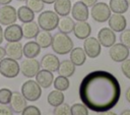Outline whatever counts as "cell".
<instances>
[{"label":"cell","instance_id":"33","mask_svg":"<svg viewBox=\"0 0 130 115\" xmlns=\"http://www.w3.org/2000/svg\"><path fill=\"white\" fill-rule=\"evenodd\" d=\"M54 115H71V106L66 103H62L55 107Z\"/></svg>","mask_w":130,"mask_h":115},{"label":"cell","instance_id":"17","mask_svg":"<svg viewBox=\"0 0 130 115\" xmlns=\"http://www.w3.org/2000/svg\"><path fill=\"white\" fill-rule=\"evenodd\" d=\"M74 36L79 40H84L88 38L91 34V26L86 21H77L74 24L73 28Z\"/></svg>","mask_w":130,"mask_h":115},{"label":"cell","instance_id":"7","mask_svg":"<svg viewBox=\"0 0 130 115\" xmlns=\"http://www.w3.org/2000/svg\"><path fill=\"white\" fill-rule=\"evenodd\" d=\"M20 71L25 77H34L41 69V63L35 58H26L19 64Z\"/></svg>","mask_w":130,"mask_h":115},{"label":"cell","instance_id":"9","mask_svg":"<svg viewBox=\"0 0 130 115\" xmlns=\"http://www.w3.org/2000/svg\"><path fill=\"white\" fill-rule=\"evenodd\" d=\"M109 55L115 62H122L129 57V49L122 43H115L110 47Z\"/></svg>","mask_w":130,"mask_h":115},{"label":"cell","instance_id":"21","mask_svg":"<svg viewBox=\"0 0 130 115\" xmlns=\"http://www.w3.org/2000/svg\"><path fill=\"white\" fill-rule=\"evenodd\" d=\"M71 7L70 0H56L54 2V11L59 16H67L71 12Z\"/></svg>","mask_w":130,"mask_h":115},{"label":"cell","instance_id":"18","mask_svg":"<svg viewBox=\"0 0 130 115\" xmlns=\"http://www.w3.org/2000/svg\"><path fill=\"white\" fill-rule=\"evenodd\" d=\"M59 64H60V61L58 57L54 54H46L41 59V66L43 67V69H46L52 72L58 70Z\"/></svg>","mask_w":130,"mask_h":115},{"label":"cell","instance_id":"37","mask_svg":"<svg viewBox=\"0 0 130 115\" xmlns=\"http://www.w3.org/2000/svg\"><path fill=\"white\" fill-rule=\"evenodd\" d=\"M121 70H122V73L130 79V59H126L124 61L121 62Z\"/></svg>","mask_w":130,"mask_h":115},{"label":"cell","instance_id":"10","mask_svg":"<svg viewBox=\"0 0 130 115\" xmlns=\"http://www.w3.org/2000/svg\"><path fill=\"white\" fill-rule=\"evenodd\" d=\"M17 19V13L16 9L7 4V5H2L0 7V24L3 25H9L12 23H15Z\"/></svg>","mask_w":130,"mask_h":115},{"label":"cell","instance_id":"47","mask_svg":"<svg viewBox=\"0 0 130 115\" xmlns=\"http://www.w3.org/2000/svg\"><path fill=\"white\" fill-rule=\"evenodd\" d=\"M127 2H128V4H129V6H130V0H127Z\"/></svg>","mask_w":130,"mask_h":115},{"label":"cell","instance_id":"14","mask_svg":"<svg viewBox=\"0 0 130 115\" xmlns=\"http://www.w3.org/2000/svg\"><path fill=\"white\" fill-rule=\"evenodd\" d=\"M108 23H109V27L113 30L115 33H121L126 28L127 20L123 14L114 13L111 14L110 18L108 19Z\"/></svg>","mask_w":130,"mask_h":115},{"label":"cell","instance_id":"43","mask_svg":"<svg viewBox=\"0 0 130 115\" xmlns=\"http://www.w3.org/2000/svg\"><path fill=\"white\" fill-rule=\"evenodd\" d=\"M3 39H4V35H3V30L0 25V44L3 42Z\"/></svg>","mask_w":130,"mask_h":115},{"label":"cell","instance_id":"12","mask_svg":"<svg viewBox=\"0 0 130 115\" xmlns=\"http://www.w3.org/2000/svg\"><path fill=\"white\" fill-rule=\"evenodd\" d=\"M71 15L77 21H86L89 16L88 7L81 1H77L71 7Z\"/></svg>","mask_w":130,"mask_h":115},{"label":"cell","instance_id":"22","mask_svg":"<svg viewBox=\"0 0 130 115\" xmlns=\"http://www.w3.org/2000/svg\"><path fill=\"white\" fill-rule=\"evenodd\" d=\"M70 60L75 66H81L86 60V54L83 48L76 47L70 51Z\"/></svg>","mask_w":130,"mask_h":115},{"label":"cell","instance_id":"45","mask_svg":"<svg viewBox=\"0 0 130 115\" xmlns=\"http://www.w3.org/2000/svg\"><path fill=\"white\" fill-rule=\"evenodd\" d=\"M120 115H130V109H126V110L122 111Z\"/></svg>","mask_w":130,"mask_h":115},{"label":"cell","instance_id":"16","mask_svg":"<svg viewBox=\"0 0 130 115\" xmlns=\"http://www.w3.org/2000/svg\"><path fill=\"white\" fill-rule=\"evenodd\" d=\"M26 99L23 97V95L21 93L18 92H12V96H11V100H10V107L13 110V112L15 113H21L23 111V109L27 106L26 104Z\"/></svg>","mask_w":130,"mask_h":115},{"label":"cell","instance_id":"19","mask_svg":"<svg viewBox=\"0 0 130 115\" xmlns=\"http://www.w3.org/2000/svg\"><path fill=\"white\" fill-rule=\"evenodd\" d=\"M36 81L39 83L41 88H44V89L49 88L54 81L53 72L46 69H42V70L40 69V71L36 75Z\"/></svg>","mask_w":130,"mask_h":115},{"label":"cell","instance_id":"29","mask_svg":"<svg viewBox=\"0 0 130 115\" xmlns=\"http://www.w3.org/2000/svg\"><path fill=\"white\" fill-rule=\"evenodd\" d=\"M47 101L51 106L56 107V106H58L64 102V95L61 91L54 90V91L49 93V95L47 97Z\"/></svg>","mask_w":130,"mask_h":115},{"label":"cell","instance_id":"44","mask_svg":"<svg viewBox=\"0 0 130 115\" xmlns=\"http://www.w3.org/2000/svg\"><path fill=\"white\" fill-rule=\"evenodd\" d=\"M11 1H12V0H0V4H1V5H7V4H9Z\"/></svg>","mask_w":130,"mask_h":115},{"label":"cell","instance_id":"42","mask_svg":"<svg viewBox=\"0 0 130 115\" xmlns=\"http://www.w3.org/2000/svg\"><path fill=\"white\" fill-rule=\"evenodd\" d=\"M99 115H117L115 112H112L111 110H109V111H105V112H101V113H99Z\"/></svg>","mask_w":130,"mask_h":115},{"label":"cell","instance_id":"1","mask_svg":"<svg viewBox=\"0 0 130 115\" xmlns=\"http://www.w3.org/2000/svg\"><path fill=\"white\" fill-rule=\"evenodd\" d=\"M79 99L89 110L101 113L113 109L121 97V87L115 75L106 70L87 73L79 84Z\"/></svg>","mask_w":130,"mask_h":115},{"label":"cell","instance_id":"6","mask_svg":"<svg viewBox=\"0 0 130 115\" xmlns=\"http://www.w3.org/2000/svg\"><path fill=\"white\" fill-rule=\"evenodd\" d=\"M112 11L109 5L105 2H96L94 5L91 6L90 15L92 19L96 22H106L110 18Z\"/></svg>","mask_w":130,"mask_h":115},{"label":"cell","instance_id":"35","mask_svg":"<svg viewBox=\"0 0 130 115\" xmlns=\"http://www.w3.org/2000/svg\"><path fill=\"white\" fill-rule=\"evenodd\" d=\"M120 42L128 49H130V28H125L123 32H121Z\"/></svg>","mask_w":130,"mask_h":115},{"label":"cell","instance_id":"38","mask_svg":"<svg viewBox=\"0 0 130 115\" xmlns=\"http://www.w3.org/2000/svg\"><path fill=\"white\" fill-rule=\"evenodd\" d=\"M0 115H13V110L7 105L0 104Z\"/></svg>","mask_w":130,"mask_h":115},{"label":"cell","instance_id":"20","mask_svg":"<svg viewBox=\"0 0 130 115\" xmlns=\"http://www.w3.org/2000/svg\"><path fill=\"white\" fill-rule=\"evenodd\" d=\"M21 28H22V36L25 39H34L40 32V26L38 22H35L34 20L29 22H23Z\"/></svg>","mask_w":130,"mask_h":115},{"label":"cell","instance_id":"40","mask_svg":"<svg viewBox=\"0 0 130 115\" xmlns=\"http://www.w3.org/2000/svg\"><path fill=\"white\" fill-rule=\"evenodd\" d=\"M6 56V52H5V48L0 46V60H2L4 57Z\"/></svg>","mask_w":130,"mask_h":115},{"label":"cell","instance_id":"48","mask_svg":"<svg viewBox=\"0 0 130 115\" xmlns=\"http://www.w3.org/2000/svg\"><path fill=\"white\" fill-rule=\"evenodd\" d=\"M17 1H26V0H17Z\"/></svg>","mask_w":130,"mask_h":115},{"label":"cell","instance_id":"3","mask_svg":"<svg viewBox=\"0 0 130 115\" xmlns=\"http://www.w3.org/2000/svg\"><path fill=\"white\" fill-rule=\"evenodd\" d=\"M59 19V15L55 11L46 10L40 12V15L38 17V24L42 30L51 32L58 26Z\"/></svg>","mask_w":130,"mask_h":115},{"label":"cell","instance_id":"5","mask_svg":"<svg viewBox=\"0 0 130 115\" xmlns=\"http://www.w3.org/2000/svg\"><path fill=\"white\" fill-rule=\"evenodd\" d=\"M21 94L27 101L35 102L42 96V88L35 80H26L21 85Z\"/></svg>","mask_w":130,"mask_h":115},{"label":"cell","instance_id":"2","mask_svg":"<svg viewBox=\"0 0 130 115\" xmlns=\"http://www.w3.org/2000/svg\"><path fill=\"white\" fill-rule=\"evenodd\" d=\"M51 47L56 54L65 55L70 53V51L73 49V41L67 34L59 32L52 37Z\"/></svg>","mask_w":130,"mask_h":115},{"label":"cell","instance_id":"34","mask_svg":"<svg viewBox=\"0 0 130 115\" xmlns=\"http://www.w3.org/2000/svg\"><path fill=\"white\" fill-rule=\"evenodd\" d=\"M11 96H12V92L9 89L3 88L0 90V104L3 105H7L10 103L11 100Z\"/></svg>","mask_w":130,"mask_h":115},{"label":"cell","instance_id":"46","mask_svg":"<svg viewBox=\"0 0 130 115\" xmlns=\"http://www.w3.org/2000/svg\"><path fill=\"white\" fill-rule=\"evenodd\" d=\"M44 3H46V4H54V2L56 1V0H42Z\"/></svg>","mask_w":130,"mask_h":115},{"label":"cell","instance_id":"27","mask_svg":"<svg viewBox=\"0 0 130 115\" xmlns=\"http://www.w3.org/2000/svg\"><path fill=\"white\" fill-rule=\"evenodd\" d=\"M16 13H17V18L21 22H29V21H32L35 18V12L30 8H28L26 5L20 6L16 10Z\"/></svg>","mask_w":130,"mask_h":115},{"label":"cell","instance_id":"41","mask_svg":"<svg viewBox=\"0 0 130 115\" xmlns=\"http://www.w3.org/2000/svg\"><path fill=\"white\" fill-rule=\"evenodd\" d=\"M125 98H126V101L128 102V103H130V87L126 90V92H125Z\"/></svg>","mask_w":130,"mask_h":115},{"label":"cell","instance_id":"23","mask_svg":"<svg viewBox=\"0 0 130 115\" xmlns=\"http://www.w3.org/2000/svg\"><path fill=\"white\" fill-rule=\"evenodd\" d=\"M41 52V47L36 41H29L23 46V55L26 58H36Z\"/></svg>","mask_w":130,"mask_h":115},{"label":"cell","instance_id":"15","mask_svg":"<svg viewBox=\"0 0 130 115\" xmlns=\"http://www.w3.org/2000/svg\"><path fill=\"white\" fill-rule=\"evenodd\" d=\"M5 48L6 55L14 60H19L23 56V45L18 42H7Z\"/></svg>","mask_w":130,"mask_h":115},{"label":"cell","instance_id":"36","mask_svg":"<svg viewBox=\"0 0 130 115\" xmlns=\"http://www.w3.org/2000/svg\"><path fill=\"white\" fill-rule=\"evenodd\" d=\"M21 115H42V113L38 107L31 105V106H26L21 112Z\"/></svg>","mask_w":130,"mask_h":115},{"label":"cell","instance_id":"4","mask_svg":"<svg viewBox=\"0 0 130 115\" xmlns=\"http://www.w3.org/2000/svg\"><path fill=\"white\" fill-rule=\"evenodd\" d=\"M20 67L17 63V60L11 59L9 57L0 60V74H2L4 77L14 78L18 75Z\"/></svg>","mask_w":130,"mask_h":115},{"label":"cell","instance_id":"25","mask_svg":"<svg viewBox=\"0 0 130 115\" xmlns=\"http://www.w3.org/2000/svg\"><path fill=\"white\" fill-rule=\"evenodd\" d=\"M74 24H75V22L73 21V18L72 17H69L68 15L67 16H62V18H60L59 19V22H58L59 32L68 35V34H70V33L73 32Z\"/></svg>","mask_w":130,"mask_h":115},{"label":"cell","instance_id":"13","mask_svg":"<svg viewBox=\"0 0 130 115\" xmlns=\"http://www.w3.org/2000/svg\"><path fill=\"white\" fill-rule=\"evenodd\" d=\"M3 35H4V39L7 42H18L23 38L21 25L16 23L7 25L3 32Z\"/></svg>","mask_w":130,"mask_h":115},{"label":"cell","instance_id":"30","mask_svg":"<svg viewBox=\"0 0 130 115\" xmlns=\"http://www.w3.org/2000/svg\"><path fill=\"white\" fill-rule=\"evenodd\" d=\"M54 88L55 90H58V91H66L68 88H69V80H68V77H65V76H62V75H59L57 76L56 78H54Z\"/></svg>","mask_w":130,"mask_h":115},{"label":"cell","instance_id":"8","mask_svg":"<svg viewBox=\"0 0 130 115\" xmlns=\"http://www.w3.org/2000/svg\"><path fill=\"white\" fill-rule=\"evenodd\" d=\"M83 50L89 58H96L101 54L102 45L100 44L99 40L94 37H88L84 39L83 42Z\"/></svg>","mask_w":130,"mask_h":115},{"label":"cell","instance_id":"31","mask_svg":"<svg viewBox=\"0 0 130 115\" xmlns=\"http://www.w3.org/2000/svg\"><path fill=\"white\" fill-rule=\"evenodd\" d=\"M71 115H88V108L82 103H75L71 106Z\"/></svg>","mask_w":130,"mask_h":115},{"label":"cell","instance_id":"26","mask_svg":"<svg viewBox=\"0 0 130 115\" xmlns=\"http://www.w3.org/2000/svg\"><path fill=\"white\" fill-rule=\"evenodd\" d=\"M52 35L48 31H40L39 34L36 36V42L39 44V46L43 49H46L51 46L52 44Z\"/></svg>","mask_w":130,"mask_h":115},{"label":"cell","instance_id":"28","mask_svg":"<svg viewBox=\"0 0 130 115\" xmlns=\"http://www.w3.org/2000/svg\"><path fill=\"white\" fill-rule=\"evenodd\" d=\"M109 7L112 12L123 14L128 10L129 4L127 0H110Z\"/></svg>","mask_w":130,"mask_h":115},{"label":"cell","instance_id":"11","mask_svg":"<svg viewBox=\"0 0 130 115\" xmlns=\"http://www.w3.org/2000/svg\"><path fill=\"white\" fill-rule=\"evenodd\" d=\"M98 40L103 47L110 48L116 43V35L110 27H102L98 33Z\"/></svg>","mask_w":130,"mask_h":115},{"label":"cell","instance_id":"39","mask_svg":"<svg viewBox=\"0 0 130 115\" xmlns=\"http://www.w3.org/2000/svg\"><path fill=\"white\" fill-rule=\"evenodd\" d=\"M81 2L84 3L87 7H91L92 5H94L98 2V0H81Z\"/></svg>","mask_w":130,"mask_h":115},{"label":"cell","instance_id":"24","mask_svg":"<svg viewBox=\"0 0 130 115\" xmlns=\"http://www.w3.org/2000/svg\"><path fill=\"white\" fill-rule=\"evenodd\" d=\"M57 71H58L59 75H62L65 77H70L75 72V65L71 62V60H63L60 62Z\"/></svg>","mask_w":130,"mask_h":115},{"label":"cell","instance_id":"32","mask_svg":"<svg viewBox=\"0 0 130 115\" xmlns=\"http://www.w3.org/2000/svg\"><path fill=\"white\" fill-rule=\"evenodd\" d=\"M26 6L30 8L35 13H40L45 6V3L42 0H26Z\"/></svg>","mask_w":130,"mask_h":115}]
</instances>
